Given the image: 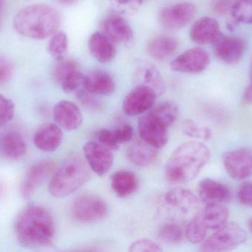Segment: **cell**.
Instances as JSON below:
<instances>
[{"label":"cell","instance_id":"1","mask_svg":"<svg viewBox=\"0 0 252 252\" xmlns=\"http://www.w3.org/2000/svg\"><path fill=\"white\" fill-rule=\"evenodd\" d=\"M14 230L22 247L29 249L44 247L54 238V220L51 213L44 207L28 206L18 214Z\"/></svg>","mask_w":252,"mask_h":252},{"label":"cell","instance_id":"39","mask_svg":"<svg viewBox=\"0 0 252 252\" xmlns=\"http://www.w3.org/2000/svg\"><path fill=\"white\" fill-rule=\"evenodd\" d=\"M13 66L5 56L0 55V86L7 84L13 76Z\"/></svg>","mask_w":252,"mask_h":252},{"label":"cell","instance_id":"16","mask_svg":"<svg viewBox=\"0 0 252 252\" xmlns=\"http://www.w3.org/2000/svg\"><path fill=\"white\" fill-rule=\"evenodd\" d=\"M53 113L56 124L67 131L78 130L82 124L81 110L76 105L69 101L62 100L56 103Z\"/></svg>","mask_w":252,"mask_h":252},{"label":"cell","instance_id":"19","mask_svg":"<svg viewBox=\"0 0 252 252\" xmlns=\"http://www.w3.org/2000/svg\"><path fill=\"white\" fill-rule=\"evenodd\" d=\"M220 35L219 22L209 16H204L195 21L189 31L191 40L201 45L214 43Z\"/></svg>","mask_w":252,"mask_h":252},{"label":"cell","instance_id":"30","mask_svg":"<svg viewBox=\"0 0 252 252\" xmlns=\"http://www.w3.org/2000/svg\"><path fill=\"white\" fill-rule=\"evenodd\" d=\"M151 112L168 128L176 121L179 108L173 102H166L156 107Z\"/></svg>","mask_w":252,"mask_h":252},{"label":"cell","instance_id":"2","mask_svg":"<svg viewBox=\"0 0 252 252\" xmlns=\"http://www.w3.org/2000/svg\"><path fill=\"white\" fill-rule=\"evenodd\" d=\"M210 158V151L202 142L192 141L176 148L165 166V176L172 183L193 180Z\"/></svg>","mask_w":252,"mask_h":252},{"label":"cell","instance_id":"35","mask_svg":"<svg viewBox=\"0 0 252 252\" xmlns=\"http://www.w3.org/2000/svg\"><path fill=\"white\" fill-rule=\"evenodd\" d=\"M78 67L76 62L72 59H64V58L58 60L53 71V77L58 84H62L71 74L78 71Z\"/></svg>","mask_w":252,"mask_h":252},{"label":"cell","instance_id":"23","mask_svg":"<svg viewBox=\"0 0 252 252\" xmlns=\"http://www.w3.org/2000/svg\"><path fill=\"white\" fill-rule=\"evenodd\" d=\"M27 150L26 142L17 132H7L0 139V154L7 159H20L25 156Z\"/></svg>","mask_w":252,"mask_h":252},{"label":"cell","instance_id":"25","mask_svg":"<svg viewBox=\"0 0 252 252\" xmlns=\"http://www.w3.org/2000/svg\"><path fill=\"white\" fill-rule=\"evenodd\" d=\"M157 149L140 139L132 142L127 148V158L135 166L146 167L157 158Z\"/></svg>","mask_w":252,"mask_h":252},{"label":"cell","instance_id":"4","mask_svg":"<svg viewBox=\"0 0 252 252\" xmlns=\"http://www.w3.org/2000/svg\"><path fill=\"white\" fill-rule=\"evenodd\" d=\"M90 177L87 161L78 155H71L55 172L49 183V192L55 198H65L84 186Z\"/></svg>","mask_w":252,"mask_h":252},{"label":"cell","instance_id":"18","mask_svg":"<svg viewBox=\"0 0 252 252\" xmlns=\"http://www.w3.org/2000/svg\"><path fill=\"white\" fill-rule=\"evenodd\" d=\"M63 140V132L57 124L47 123L40 126L33 136L35 146L44 152H54Z\"/></svg>","mask_w":252,"mask_h":252},{"label":"cell","instance_id":"6","mask_svg":"<svg viewBox=\"0 0 252 252\" xmlns=\"http://www.w3.org/2000/svg\"><path fill=\"white\" fill-rule=\"evenodd\" d=\"M107 204L102 198L94 195H79L71 205L72 217L81 223H94L107 216Z\"/></svg>","mask_w":252,"mask_h":252},{"label":"cell","instance_id":"45","mask_svg":"<svg viewBox=\"0 0 252 252\" xmlns=\"http://www.w3.org/2000/svg\"><path fill=\"white\" fill-rule=\"evenodd\" d=\"M244 98L246 103L252 104V61L250 71V84L244 93Z\"/></svg>","mask_w":252,"mask_h":252},{"label":"cell","instance_id":"21","mask_svg":"<svg viewBox=\"0 0 252 252\" xmlns=\"http://www.w3.org/2000/svg\"><path fill=\"white\" fill-rule=\"evenodd\" d=\"M84 87L95 96H109L115 91V81L106 71H93L85 75Z\"/></svg>","mask_w":252,"mask_h":252},{"label":"cell","instance_id":"15","mask_svg":"<svg viewBox=\"0 0 252 252\" xmlns=\"http://www.w3.org/2000/svg\"><path fill=\"white\" fill-rule=\"evenodd\" d=\"M164 201L172 208L187 216H196L200 207L199 198L191 191L182 187L169 190L164 195Z\"/></svg>","mask_w":252,"mask_h":252},{"label":"cell","instance_id":"33","mask_svg":"<svg viewBox=\"0 0 252 252\" xmlns=\"http://www.w3.org/2000/svg\"><path fill=\"white\" fill-rule=\"evenodd\" d=\"M182 130L186 136L192 139L209 140L212 137V130L192 119H186L182 123Z\"/></svg>","mask_w":252,"mask_h":252},{"label":"cell","instance_id":"27","mask_svg":"<svg viewBox=\"0 0 252 252\" xmlns=\"http://www.w3.org/2000/svg\"><path fill=\"white\" fill-rule=\"evenodd\" d=\"M112 189L120 198H126L136 192L138 180L136 175L128 170H120L112 176Z\"/></svg>","mask_w":252,"mask_h":252},{"label":"cell","instance_id":"48","mask_svg":"<svg viewBox=\"0 0 252 252\" xmlns=\"http://www.w3.org/2000/svg\"><path fill=\"white\" fill-rule=\"evenodd\" d=\"M5 0H0V26H1V16H2V10L4 8Z\"/></svg>","mask_w":252,"mask_h":252},{"label":"cell","instance_id":"40","mask_svg":"<svg viewBox=\"0 0 252 252\" xmlns=\"http://www.w3.org/2000/svg\"><path fill=\"white\" fill-rule=\"evenodd\" d=\"M97 139L99 143L112 150H116L119 147L120 144L115 139L113 130H106V129L100 130L97 133Z\"/></svg>","mask_w":252,"mask_h":252},{"label":"cell","instance_id":"44","mask_svg":"<svg viewBox=\"0 0 252 252\" xmlns=\"http://www.w3.org/2000/svg\"><path fill=\"white\" fill-rule=\"evenodd\" d=\"M235 0H216L213 4L215 11L220 14H224L230 11Z\"/></svg>","mask_w":252,"mask_h":252},{"label":"cell","instance_id":"31","mask_svg":"<svg viewBox=\"0 0 252 252\" xmlns=\"http://www.w3.org/2000/svg\"><path fill=\"white\" fill-rule=\"evenodd\" d=\"M230 13L235 22L252 25V0H235Z\"/></svg>","mask_w":252,"mask_h":252},{"label":"cell","instance_id":"22","mask_svg":"<svg viewBox=\"0 0 252 252\" xmlns=\"http://www.w3.org/2000/svg\"><path fill=\"white\" fill-rule=\"evenodd\" d=\"M179 41L170 36H157L148 41L147 51L153 59L158 62L170 59L177 51Z\"/></svg>","mask_w":252,"mask_h":252},{"label":"cell","instance_id":"34","mask_svg":"<svg viewBox=\"0 0 252 252\" xmlns=\"http://www.w3.org/2000/svg\"><path fill=\"white\" fill-rule=\"evenodd\" d=\"M158 236L166 244L176 245L183 238V232L179 225L174 223L163 224L158 231Z\"/></svg>","mask_w":252,"mask_h":252},{"label":"cell","instance_id":"17","mask_svg":"<svg viewBox=\"0 0 252 252\" xmlns=\"http://www.w3.org/2000/svg\"><path fill=\"white\" fill-rule=\"evenodd\" d=\"M103 33L114 43L129 44L133 41V33L128 22L118 14L106 16L102 23Z\"/></svg>","mask_w":252,"mask_h":252},{"label":"cell","instance_id":"32","mask_svg":"<svg viewBox=\"0 0 252 252\" xmlns=\"http://www.w3.org/2000/svg\"><path fill=\"white\" fill-rule=\"evenodd\" d=\"M68 50V37L64 32L59 31L52 36L48 44V52L53 58L63 59Z\"/></svg>","mask_w":252,"mask_h":252},{"label":"cell","instance_id":"7","mask_svg":"<svg viewBox=\"0 0 252 252\" xmlns=\"http://www.w3.org/2000/svg\"><path fill=\"white\" fill-rule=\"evenodd\" d=\"M226 173L235 180H244L252 176V149L240 148L226 152L222 158Z\"/></svg>","mask_w":252,"mask_h":252},{"label":"cell","instance_id":"24","mask_svg":"<svg viewBox=\"0 0 252 252\" xmlns=\"http://www.w3.org/2000/svg\"><path fill=\"white\" fill-rule=\"evenodd\" d=\"M88 44L92 56L100 63H109L115 57V44L103 33H94L90 36Z\"/></svg>","mask_w":252,"mask_h":252},{"label":"cell","instance_id":"9","mask_svg":"<svg viewBox=\"0 0 252 252\" xmlns=\"http://www.w3.org/2000/svg\"><path fill=\"white\" fill-rule=\"evenodd\" d=\"M157 97L158 96L152 89L139 84L126 96L123 109L129 116L141 115L154 106Z\"/></svg>","mask_w":252,"mask_h":252},{"label":"cell","instance_id":"8","mask_svg":"<svg viewBox=\"0 0 252 252\" xmlns=\"http://www.w3.org/2000/svg\"><path fill=\"white\" fill-rule=\"evenodd\" d=\"M210 54L201 47L188 49L170 63L172 71L184 73H200L210 65Z\"/></svg>","mask_w":252,"mask_h":252},{"label":"cell","instance_id":"14","mask_svg":"<svg viewBox=\"0 0 252 252\" xmlns=\"http://www.w3.org/2000/svg\"><path fill=\"white\" fill-rule=\"evenodd\" d=\"M216 57L228 65H235L245 52V41L239 37L221 36L213 43Z\"/></svg>","mask_w":252,"mask_h":252},{"label":"cell","instance_id":"26","mask_svg":"<svg viewBox=\"0 0 252 252\" xmlns=\"http://www.w3.org/2000/svg\"><path fill=\"white\" fill-rule=\"evenodd\" d=\"M136 78L140 84L152 89L157 96H161L165 91V83L158 70L152 64L139 65L136 71Z\"/></svg>","mask_w":252,"mask_h":252},{"label":"cell","instance_id":"12","mask_svg":"<svg viewBox=\"0 0 252 252\" xmlns=\"http://www.w3.org/2000/svg\"><path fill=\"white\" fill-rule=\"evenodd\" d=\"M56 164L50 160L33 164L27 172L20 186V192L25 199L31 198L37 189L55 171Z\"/></svg>","mask_w":252,"mask_h":252},{"label":"cell","instance_id":"5","mask_svg":"<svg viewBox=\"0 0 252 252\" xmlns=\"http://www.w3.org/2000/svg\"><path fill=\"white\" fill-rule=\"evenodd\" d=\"M246 231L238 223H226L203 241L201 252L232 251L247 241Z\"/></svg>","mask_w":252,"mask_h":252},{"label":"cell","instance_id":"49","mask_svg":"<svg viewBox=\"0 0 252 252\" xmlns=\"http://www.w3.org/2000/svg\"><path fill=\"white\" fill-rule=\"evenodd\" d=\"M247 224H248L249 230L250 231V232H251L252 235V217L249 219L248 223H247Z\"/></svg>","mask_w":252,"mask_h":252},{"label":"cell","instance_id":"42","mask_svg":"<svg viewBox=\"0 0 252 252\" xmlns=\"http://www.w3.org/2000/svg\"><path fill=\"white\" fill-rule=\"evenodd\" d=\"M238 198L243 205L252 208V183H244L240 186Z\"/></svg>","mask_w":252,"mask_h":252},{"label":"cell","instance_id":"11","mask_svg":"<svg viewBox=\"0 0 252 252\" xmlns=\"http://www.w3.org/2000/svg\"><path fill=\"white\" fill-rule=\"evenodd\" d=\"M138 128L140 139L157 149L163 147L168 141L167 127L151 112L139 118Z\"/></svg>","mask_w":252,"mask_h":252},{"label":"cell","instance_id":"28","mask_svg":"<svg viewBox=\"0 0 252 252\" xmlns=\"http://www.w3.org/2000/svg\"><path fill=\"white\" fill-rule=\"evenodd\" d=\"M200 216L207 229L217 230L227 222L229 211L222 204H207Z\"/></svg>","mask_w":252,"mask_h":252},{"label":"cell","instance_id":"47","mask_svg":"<svg viewBox=\"0 0 252 252\" xmlns=\"http://www.w3.org/2000/svg\"><path fill=\"white\" fill-rule=\"evenodd\" d=\"M59 2L62 3V4H72L76 2L78 0H57Z\"/></svg>","mask_w":252,"mask_h":252},{"label":"cell","instance_id":"10","mask_svg":"<svg viewBox=\"0 0 252 252\" xmlns=\"http://www.w3.org/2000/svg\"><path fill=\"white\" fill-rule=\"evenodd\" d=\"M195 7L190 2H181L164 7L159 13L161 25L170 31L185 28L193 19Z\"/></svg>","mask_w":252,"mask_h":252},{"label":"cell","instance_id":"13","mask_svg":"<svg viewBox=\"0 0 252 252\" xmlns=\"http://www.w3.org/2000/svg\"><path fill=\"white\" fill-rule=\"evenodd\" d=\"M84 152L89 167L98 176H104L113 166L112 149L99 142H87L84 146Z\"/></svg>","mask_w":252,"mask_h":252},{"label":"cell","instance_id":"36","mask_svg":"<svg viewBox=\"0 0 252 252\" xmlns=\"http://www.w3.org/2000/svg\"><path fill=\"white\" fill-rule=\"evenodd\" d=\"M111 5L118 13L131 15L138 11L143 0H109Z\"/></svg>","mask_w":252,"mask_h":252},{"label":"cell","instance_id":"43","mask_svg":"<svg viewBox=\"0 0 252 252\" xmlns=\"http://www.w3.org/2000/svg\"><path fill=\"white\" fill-rule=\"evenodd\" d=\"M133 130L131 126L127 124L113 130L114 136L119 144L130 142L133 138Z\"/></svg>","mask_w":252,"mask_h":252},{"label":"cell","instance_id":"41","mask_svg":"<svg viewBox=\"0 0 252 252\" xmlns=\"http://www.w3.org/2000/svg\"><path fill=\"white\" fill-rule=\"evenodd\" d=\"M95 95L87 91L85 88L77 90V97L78 100L90 109H98L100 102L94 97Z\"/></svg>","mask_w":252,"mask_h":252},{"label":"cell","instance_id":"46","mask_svg":"<svg viewBox=\"0 0 252 252\" xmlns=\"http://www.w3.org/2000/svg\"><path fill=\"white\" fill-rule=\"evenodd\" d=\"M5 184H4L1 180H0V199L4 196V193H5Z\"/></svg>","mask_w":252,"mask_h":252},{"label":"cell","instance_id":"38","mask_svg":"<svg viewBox=\"0 0 252 252\" xmlns=\"http://www.w3.org/2000/svg\"><path fill=\"white\" fill-rule=\"evenodd\" d=\"M128 251L130 252H159L162 251L159 245L155 241L150 239H139L132 243L129 247Z\"/></svg>","mask_w":252,"mask_h":252},{"label":"cell","instance_id":"37","mask_svg":"<svg viewBox=\"0 0 252 252\" xmlns=\"http://www.w3.org/2000/svg\"><path fill=\"white\" fill-rule=\"evenodd\" d=\"M15 105L13 101L0 94V127L6 125L13 118Z\"/></svg>","mask_w":252,"mask_h":252},{"label":"cell","instance_id":"29","mask_svg":"<svg viewBox=\"0 0 252 252\" xmlns=\"http://www.w3.org/2000/svg\"><path fill=\"white\" fill-rule=\"evenodd\" d=\"M207 228L203 222L200 214L192 217L185 230L187 239L192 244H198L205 240Z\"/></svg>","mask_w":252,"mask_h":252},{"label":"cell","instance_id":"3","mask_svg":"<svg viewBox=\"0 0 252 252\" xmlns=\"http://www.w3.org/2000/svg\"><path fill=\"white\" fill-rule=\"evenodd\" d=\"M61 24L59 11L45 4H32L19 10L13 26L21 35L32 39H45L57 32Z\"/></svg>","mask_w":252,"mask_h":252},{"label":"cell","instance_id":"20","mask_svg":"<svg viewBox=\"0 0 252 252\" xmlns=\"http://www.w3.org/2000/svg\"><path fill=\"white\" fill-rule=\"evenodd\" d=\"M199 199L204 204H223L232 198L229 188L219 181L206 179L200 182L198 186Z\"/></svg>","mask_w":252,"mask_h":252}]
</instances>
